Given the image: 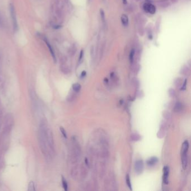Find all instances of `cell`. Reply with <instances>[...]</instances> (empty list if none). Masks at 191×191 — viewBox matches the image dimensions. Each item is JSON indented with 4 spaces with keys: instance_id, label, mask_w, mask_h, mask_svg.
<instances>
[{
    "instance_id": "cell-16",
    "label": "cell",
    "mask_w": 191,
    "mask_h": 191,
    "mask_svg": "<svg viewBox=\"0 0 191 191\" xmlns=\"http://www.w3.org/2000/svg\"><path fill=\"white\" fill-rule=\"evenodd\" d=\"M126 183L128 186V187L130 189V190H132V185H131V183L130 178V176L127 174L126 177Z\"/></svg>"
},
{
    "instance_id": "cell-26",
    "label": "cell",
    "mask_w": 191,
    "mask_h": 191,
    "mask_svg": "<svg viewBox=\"0 0 191 191\" xmlns=\"http://www.w3.org/2000/svg\"><path fill=\"white\" fill-rule=\"evenodd\" d=\"M123 2L124 4H127V0H123Z\"/></svg>"
},
{
    "instance_id": "cell-17",
    "label": "cell",
    "mask_w": 191,
    "mask_h": 191,
    "mask_svg": "<svg viewBox=\"0 0 191 191\" xmlns=\"http://www.w3.org/2000/svg\"><path fill=\"white\" fill-rule=\"evenodd\" d=\"M100 16H101V19L102 20V22L104 24H105V13L104 12L103 9H100Z\"/></svg>"
},
{
    "instance_id": "cell-1",
    "label": "cell",
    "mask_w": 191,
    "mask_h": 191,
    "mask_svg": "<svg viewBox=\"0 0 191 191\" xmlns=\"http://www.w3.org/2000/svg\"><path fill=\"white\" fill-rule=\"evenodd\" d=\"M48 128V123L46 119H43L41 121L39 132H38V141L40 150L43 154L45 157H50L47 139V130Z\"/></svg>"
},
{
    "instance_id": "cell-23",
    "label": "cell",
    "mask_w": 191,
    "mask_h": 191,
    "mask_svg": "<svg viewBox=\"0 0 191 191\" xmlns=\"http://www.w3.org/2000/svg\"><path fill=\"white\" fill-rule=\"evenodd\" d=\"M83 56H84V51H83V50H81V52H80V54L79 61H80L82 60V57H83Z\"/></svg>"
},
{
    "instance_id": "cell-14",
    "label": "cell",
    "mask_w": 191,
    "mask_h": 191,
    "mask_svg": "<svg viewBox=\"0 0 191 191\" xmlns=\"http://www.w3.org/2000/svg\"><path fill=\"white\" fill-rule=\"evenodd\" d=\"M62 185H63V188H64L65 190L67 191L68 190V184L67 183V181L63 177L62 178Z\"/></svg>"
},
{
    "instance_id": "cell-13",
    "label": "cell",
    "mask_w": 191,
    "mask_h": 191,
    "mask_svg": "<svg viewBox=\"0 0 191 191\" xmlns=\"http://www.w3.org/2000/svg\"><path fill=\"white\" fill-rule=\"evenodd\" d=\"M155 12H156L155 7L153 5H152V4H150V6H149L148 10V12L150 13L151 14H154L155 13Z\"/></svg>"
},
{
    "instance_id": "cell-18",
    "label": "cell",
    "mask_w": 191,
    "mask_h": 191,
    "mask_svg": "<svg viewBox=\"0 0 191 191\" xmlns=\"http://www.w3.org/2000/svg\"><path fill=\"white\" fill-rule=\"evenodd\" d=\"M134 56H135V50L132 49L130 54V61L131 63H132L134 60Z\"/></svg>"
},
{
    "instance_id": "cell-20",
    "label": "cell",
    "mask_w": 191,
    "mask_h": 191,
    "mask_svg": "<svg viewBox=\"0 0 191 191\" xmlns=\"http://www.w3.org/2000/svg\"><path fill=\"white\" fill-rule=\"evenodd\" d=\"M181 108H182V104L180 103H177V104L175 106L174 110H175L176 112H179L181 110Z\"/></svg>"
},
{
    "instance_id": "cell-11",
    "label": "cell",
    "mask_w": 191,
    "mask_h": 191,
    "mask_svg": "<svg viewBox=\"0 0 191 191\" xmlns=\"http://www.w3.org/2000/svg\"><path fill=\"white\" fill-rule=\"evenodd\" d=\"M121 22L122 23V24L124 26H127L128 24V16L125 15L123 14L121 16Z\"/></svg>"
},
{
    "instance_id": "cell-3",
    "label": "cell",
    "mask_w": 191,
    "mask_h": 191,
    "mask_svg": "<svg viewBox=\"0 0 191 191\" xmlns=\"http://www.w3.org/2000/svg\"><path fill=\"white\" fill-rule=\"evenodd\" d=\"M13 118H12V115L10 114H8L5 119V127L3 128L4 134H7L10 132L12 126H13Z\"/></svg>"
},
{
    "instance_id": "cell-28",
    "label": "cell",
    "mask_w": 191,
    "mask_h": 191,
    "mask_svg": "<svg viewBox=\"0 0 191 191\" xmlns=\"http://www.w3.org/2000/svg\"><path fill=\"white\" fill-rule=\"evenodd\" d=\"M0 23H1V19H0Z\"/></svg>"
},
{
    "instance_id": "cell-24",
    "label": "cell",
    "mask_w": 191,
    "mask_h": 191,
    "mask_svg": "<svg viewBox=\"0 0 191 191\" xmlns=\"http://www.w3.org/2000/svg\"><path fill=\"white\" fill-rule=\"evenodd\" d=\"M187 81V80H185L184 82V84H183V86H182V88L181 89V90H184L185 89V88H186Z\"/></svg>"
},
{
    "instance_id": "cell-15",
    "label": "cell",
    "mask_w": 191,
    "mask_h": 191,
    "mask_svg": "<svg viewBox=\"0 0 191 191\" xmlns=\"http://www.w3.org/2000/svg\"><path fill=\"white\" fill-rule=\"evenodd\" d=\"M28 190L29 191H34L35 190V185H34V183L33 182V181H31L29 184V186H28Z\"/></svg>"
},
{
    "instance_id": "cell-6",
    "label": "cell",
    "mask_w": 191,
    "mask_h": 191,
    "mask_svg": "<svg viewBox=\"0 0 191 191\" xmlns=\"http://www.w3.org/2000/svg\"><path fill=\"white\" fill-rule=\"evenodd\" d=\"M169 174V169L167 166L163 168V182L165 184H168V177Z\"/></svg>"
},
{
    "instance_id": "cell-19",
    "label": "cell",
    "mask_w": 191,
    "mask_h": 191,
    "mask_svg": "<svg viewBox=\"0 0 191 191\" xmlns=\"http://www.w3.org/2000/svg\"><path fill=\"white\" fill-rule=\"evenodd\" d=\"M60 131L62 133V135H63V136L64 137L65 139H67V133H66V131H65V130L64 129V128H63L62 127H60Z\"/></svg>"
},
{
    "instance_id": "cell-4",
    "label": "cell",
    "mask_w": 191,
    "mask_h": 191,
    "mask_svg": "<svg viewBox=\"0 0 191 191\" xmlns=\"http://www.w3.org/2000/svg\"><path fill=\"white\" fill-rule=\"evenodd\" d=\"M10 14L12 18V24H13V26L14 29L17 30L18 29V22H17V19H16V16L15 14V8L14 6L11 4L10 6Z\"/></svg>"
},
{
    "instance_id": "cell-5",
    "label": "cell",
    "mask_w": 191,
    "mask_h": 191,
    "mask_svg": "<svg viewBox=\"0 0 191 191\" xmlns=\"http://www.w3.org/2000/svg\"><path fill=\"white\" fill-rule=\"evenodd\" d=\"M144 168L143 161L141 160L136 161L135 163V171L137 174H141L142 173Z\"/></svg>"
},
{
    "instance_id": "cell-8",
    "label": "cell",
    "mask_w": 191,
    "mask_h": 191,
    "mask_svg": "<svg viewBox=\"0 0 191 191\" xmlns=\"http://www.w3.org/2000/svg\"><path fill=\"white\" fill-rule=\"evenodd\" d=\"M44 41H45V43H46V44L47 45V47H48V48L49 49V51H50V53H51V55H52V56L53 57V60L55 61V62H56V56H55V52H54V50H53L52 47L51 46V44L48 42L47 39H44Z\"/></svg>"
},
{
    "instance_id": "cell-21",
    "label": "cell",
    "mask_w": 191,
    "mask_h": 191,
    "mask_svg": "<svg viewBox=\"0 0 191 191\" xmlns=\"http://www.w3.org/2000/svg\"><path fill=\"white\" fill-rule=\"evenodd\" d=\"M150 3H144V5L143 6V9L145 10V11L148 12V7H149V6H150Z\"/></svg>"
},
{
    "instance_id": "cell-10",
    "label": "cell",
    "mask_w": 191,
    "mask_h": 191,
    "mask_svg": "<svg viewBox=\"0 0 191 191\" xmlns=\"http://www.w3.org/2000/svg\"><path fill=\"white\" fill-rule=\"evenodd\" d=\"M189 148V143L188 141H185L182 145L181 153H187V151Z\"/></svg>"
},
{
    "instance_id": "cell-9",
    "label": "cell",
    "mask_w": 191,
    "mask_h": 191,
    "mask_svg": "<svg viewBox=\"0 0 191 191\" xmlns=\"http://www.w3.org/2000/svg\"><path fill=\"white\" fill-rule=\"evenodd\" d=\"M158 159L156 157H152L147 160L146 163L148 166H153L155 165L158 162Z\"/></svg>"
},
{
    "instance_id": "cell-22",
    "label": "cell",
    "mask_w": 191,
    "mask_h": 191,
    "mask_svg": "<svg viewBox=\"0 0 191 191\" xmlns=\"http://www.w3.org/2000/svg\"><path fill=\"white\" fill-rule=\"evenodd\" d=\"M169 5H170V3H168L167 2H163V3H161V4H160L159 6H160L161 7H163V8L164 7L165 8V7H168Z\"/></svg>"
},
{
    "instance_id": "cell-25",
    "label": "cell",
    "mask_w": 191,
    "mask_h": 191,
    "mask_svg": "<svg viewBox=\"0 0 191 191\" xmlns=\"http://www.w3.org/2000/svg\"><path fill=\"white\" fill-rule=\"evenodd\" d=\"M86 71H82V73H81V77H85L86 76Z\"/></svg>"
},
{
    "instance_id": "cell-29",
    "label": "cell",
    "mask_w": 191,
    "mask_h": 191,
    "mask_svg": "<svg viewBox=\"0 0 191 191\" xmlns=\"http://www.w3.org/2000/svg\"><path fill=\"white\" fill-rule=\"evenodd\" d=\"M136 1H140V0H136Z\"/></svg>"
},
{
    "instance_id": "cell-12",
    "label": "cell",
    "mask_w": 191,
    "mask_h": 191,
    "mask_svg": "<svg viewBox=\"0 0 191 191\" xmlns=\"http://www.w3.org/2000/svg\"><path fill=\"white\" fill-rule=\"evenodd\" d=\"M81 85L78 84V83H76V84H74L72 85V89L75 92H78V91L81 90Z\"/></svg>"
},
{
    "instance_id": "cell-27",
    "label": "cell",
    "mask_w": 191,
    "mask_h": 191,
    "mask_svg": "<svg viewBox=\"0 0 191 191\" xmlns=\"http://www.w3.org/2000/svg\"><path fill=\"white\" fill-rule=\"evenodd\" d=\"M172 1L173 3H176V2L177 1V0H172Z\"/></svg>"
},
{
    "instance_id": "cell-7",
    "label": "cell",
    "mask_w": 191,
    "mask_h": 191,
    "mask_svg": "<svg viewBox=\"0 0 191 191\" xmlns=\"http://www.w3.org/2000/svg\"><path fill=\"white\" fill-rule=\"evenodd\" d=\"M181 161L183 168L185 169L188 163L187 153H181Z\"/></svg>"
},
{
    "instance_id": "cell-2",
    "label": "cell",
    "mask_w": 191,
    "mask_h": 191,
    "mask_svg": "<svg viewBox=\"0 0 191 191\" xmlns=\"http://www.w3.org/2000/svg\"><path fill=\"white\" fill-rule=\"evenodd\" d=\"M47 139L49 153H50V155L51 156L55 152V146H54V140L52 132L50 128H49L48 127L47 130Z\"/></svg>"
}]
</instances>
